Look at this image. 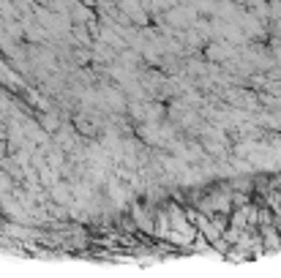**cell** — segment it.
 <instances>
[{
	"label": "cell",
	"instance_id": "obj_1",
	"mask_svg": "<svg viewBox=\"0 0 281 278\" xmlns=\"http://www.w3.org/2000/svg\"><path fill=\"white\" fill-rule=\"evenodd\" d=\"M49 196H52V199H55V202H60V205H66V202H71V194H69V188H66L63 183H58V186H52Z\"/></svg>",
	"mask_w": 281,
	"mask_h": 278
}]
</instances>
